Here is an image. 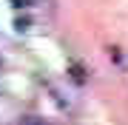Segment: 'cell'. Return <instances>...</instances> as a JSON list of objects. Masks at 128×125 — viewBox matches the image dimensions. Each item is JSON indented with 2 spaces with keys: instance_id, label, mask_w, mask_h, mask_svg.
<instances>
[{
  "instance_id": "1",
  "label": "cell",
  "mask_w": 128,
  "mask_h": 125,
  "mask_svg": "<svg viewBox=\"0 0 128 125\" xmlns=\"http://www.w3.org/2000/svg\"><path fill=\"white\" fill-rule=\"evenodd\" d=\"M12 3H14V6H17V9H20V6H26L28 0H12Z\"/></svg>"
}]
</instances>
